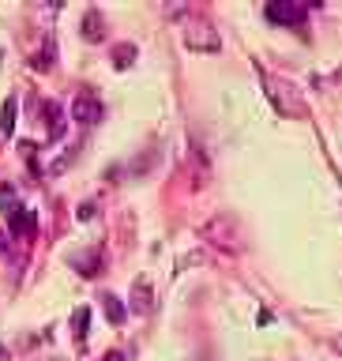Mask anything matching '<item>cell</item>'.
<instances>
[{
    "label": "cell",
    "mask_w": 342,
    "mask_h": 361,
    "mask_svg": "<svg viewBox=\"0 0 342 361\" xmlns=\"http://www.w3.org/2000/svg\"><path fill=\"white\" fill-rule=\"evenodd\" d=\"M132 309L140 312V316L154 309V293H151V286H147V279L132 282Z\"/></svg>",
    "instance_id": "6"
},
{
    "label": "cell",
    "mask_w": 342,
    "mask_h": 361,
    "mask_svg": "<svg viewBox=\"0 0 342 361\" xmlns=\"http://www.w3.org/2000/svg\"><path fill=\"white\" fill-rule=\"evenodd\" d=\"M305 16H309V8H305V4H290V0H275V4H267V19L279 23V27H301Z\"/></svg>",
    "instance_id": "1"
},
{
    "label": "cell",
    "mask_w": 342,
    "mask_h": 361,
    "mask_svg": "<svg viewBox=\"0 0 342 361\" xmlns=\"http://www.w3.org/2000/svg\"><path fill=\"white\" fill-rule=\"evenodd\" d=\"M72 267H75L83 279H94L98 267H102V252H79V256H72Z\"/></svg>",
    "instance_id": "8"
},
{
    "label": "cell",
    "mask_w": 342,
    "mask_h": 361,
    "mask_svg": "<svg viewBox=\"0 0 342 361\" xmlns=\"http://www.w3.org/2000/svg\"><path fill=\"white\" fill-rule=\"evenodd\" d=\"M42 117L49 121V140H61V135H64V109H61V102H45Z\"/></svg>",
    "instance_id": "5"
},
{
    "label": "cell",
    "mask_w": 342,
    "mask_h": 361,
    "mask_svg": "<svg viewBox=\"0 0 342 361\" xmlns=\"http://www.w3.org/2000/svg\"><path fill=\"white\" fill-rule=\"evenodd\" d=\"M4 214H8V226H11V233H16V237H30L34 233V211L19 207V203H11L4 196Z\"/></svg>",
    "instance_id": "4"
},
{
    "label": "cell",
    "mask_w": 342,
    "mask_h": 361,
    "mask_svg": "<svg viewBox=\"0 0 342 361\" xmlns=\"http://www.w3.org/2000/svg\"><path fill=\"white\" fill-rule=\"evenodd\" d=\"M185 45L188 49H200V53H219V34H214L207 23H192V27L185 30Z\"/></svg>",
    "instance_id": "2"
},
{
    "label": "cell",
    "mask_w": 342,
    "mask_h": 361,
    "mask_svg": "<svg viewBox=\"0 0 342 361\" xmlns=\"http://www.w3.org/2000/svg\"><path fill=\"white\" fill-rule=\"evenodd\" d=\"M87 324H90V309H83V305H79V309L72 312V335L79 338V343L87 338Z\"/></svg>",
    "instance_id": "11"
},
{
    "label": "cell",
    "mask_w": 342,
    "mask_h": 361,
    "mask_svg": "<svg viewBox=\"0 0 342 361\" xmlns=\"http://www.w3.org/2000/svg\"><path fill=\"white\" fill-rule=\"evenodd\" d=\"M102 312H106V320H109L113 327L124 324V305H121L117 293H102Z\"/></svg>",
    "instance_id": "9"
},
{
    "label": "cell",
    "mask_w": 342,
    "mask_h": 361,
    "mask_svg": "<svg viewBox=\"0 0 342 361\" xmlns=\"http://www.w3.org/2000/svg\"><path fill=\"white\" fill-rule=\"evenodd\" d=\"M83 38L87 42H102V16L98 11H87L83 16Z\"/></svg>",
    "instance_id": "10"
},
{
    "label": "cell",
    "mask_w": 342,
    "mask_h": 361,
    "mask_svg": "<svg viewBox=\"0 0 342 361\" xmlns=\"http://www.w3.org/2000/svg\"><path fill=\"white\" fill-rule=\"evenodd\" d=\"M16 117H19V98L8 94L4 106H0V135H11V132H16Z\"/></svg>",
    "instance_id": "7"
},
{
    "label": "cell",
    "mask_w": 342,
    "mask_h": 361,
    "mask_svg": "<svg viewBox=\"0 0 342 361\" xmlns=\"http://www.w3.org/2000/svg\"><path fill=\"white\" fill-rule=\"evenodd\" d=\"M72 162H75V151H68L64 158H56V162L49 166V177H61V173H64V169L72 166Z\"/></svg>",
    "instance_id": "13"
},
{
    "label": "cell",
    "mask_w": 342,
    "mask_h": 361,
    "mask_svg": "<svg viewBox=\"0 0 342 361\" xmlns=\"http://www.w3.org/2000/svg\"><path fill=\"white\" fill-rule=\"evenodd\" d=\"M102 361H124V354H121V350H109V354L102 357Z\"/></svg>",
    "instance_id": "14"
},
{
    "label": "cell",
    "mask_w": 342,
    "mask_h": 361,
    "mask_svg": "<svg viewBox=\"0 0 342 361\" xmlns=\"http://www.w3.org/2000/svg\"><path fill=\"white\" fill-rule=\"evenodd\" d=\"M132 61H135V45L132 42H124V45L113 49V64H117V68H128Z\"/></svg>",
    "instance_id": "12"
},
{
    "label": "cell",
    "mask_w": 342,
    "mask_h": 361,
    "mask_svg": "<svg viewBox=\"0 0 342 361\" xmlns=\"http://www.w3.org/2000/svg\"><path fill=\"white\" fill-rule=\"evenodd\" d=\"M72 121H79V124H98V121H102V102H98V94H90V90L75 94V98H72Z\"/></svg>",
    "instance_id": "3"
}]
</instances>
